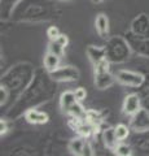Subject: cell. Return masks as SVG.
I'll list each match as a JSON object with an SVG mask.
<instances>
[{"instance_id":"obj_1","label":"cell","mask_w":149,"mask_h":156,"mask_svg":"<svg viewBox=\"0 0 149 156\" xmlns=\"http://www.w3.org/2000/svg\"><path fill=\"white\" fill-rule=\"evenodd\" d=\"M42 70L35 72V77L29 87L20 95L17 99V103L12 107V112L14 111H27L29 108H32L36 104H40L43 101L48 100L52 94L55 92V87L51 85L48 80H44Z\"/></svg>"},{"instance_id":"obj_2","label":"cell","mask_w":149,"mask_h":156,"mask_svg":"<svg viewBox=\"0 0 149 156\" xmlns=\"http://www.w3.org/2000/svg\"><path fill=\"white\" fill-rule=\"evenodd\" d=\"M35 72L34 66L29 62H18L2 76L0 85L7 87L11 98L13 96V99H18L34 80Z\"/></svg>"},{"instance_id":"obj_3","label":"cell","mask_w":149,"mask_h":156,"mask_svg":"<svg viewBox=\"0 0 149 156\" xmlns=\"http://www.w3.org/2000/svg\"><path fill=\"white\" fill-rule=\"evenodd\" d=\"M107 51V58L112 64H121L127 61L132 53L127 39L124 37H112L104 46Z\"/></svg>"},{"instance_id":"obj_4","label":"cell","mask_w":149,"mask_h":156,"mask_svg":"<svg viewBox=\"0 0 149 156\" xmlns=\"http://www.w3.org/2000/svg\"><path fill=\"white\" fill-rule=\"evenodd\" d=\"M124 38L127 39L128 44L131 47L134 53H136L137 56L149 58V38L136 35V34H134L131 30L126 34Z\"/></svg>"},{"instance_id":"obj_5","label":"cell","mask_w":149,"mask_h":156,"mask_svg":"<svg viewBox=\"0 0 149 156\" xmlns=\"http://www.w3.org/2000/svg\"><path fill=\"white\" fill-rule=\"evenodd\" d=\"M53 82H75L79 80L80 73L73 65H64L59 66L55 72L49 73Z\"/></svg>"},{"instance_id":"obj_6","label":"cell","mask_w":149,"mask_h":156,"mask_svg":"<svg viewBox=\"0 0 149 156\" xmlns=\"http://www.w3.org/2000/svg\"><path fill=\"white\" fill-rule=\"evenodd\" d=\"M114 76H115V80L119 83L128 87H140L144 83V76L137 72L122 69V70H118Z\"/></svg>"},{"instance_id":"obj_7","label":"cell","mask_w":149,"mask_h":156,"mask_svg":"<svg viewBox=\"0 0 149 156\" xmlns=\"http://www.w3.org/2000/svg\"><path fill=\"white\" fill-rule=\"evenodd\" d=\"M130 128H131L135 133H144V131H149V112L147 109H140L131 116V122H130Z\"/></svg>"},{"instance_id":"obj_8","label":"cell","mask_w":149,"mask_h":156,"mask_svg":"<svg viewBox=\"0 0 149 156\" xmlns=\"http://www.w3.org/2000/svg\"><path fill=\"white\" fill-rule=\"evenodd\" d=\"M134 34L140 35L144 38H149V16L145 13L139 14L135 17L131 22V29H130Z\"/></svg>"},{"instance_id":"obj_9","label":"cell","mask_w":149,"mask_h":156,"mask_svg":"<svg viewBox=\"0 0 149 156\" xmlns=\"http://www.w3.org/2000/svg\"><path fill=\"white\" fill-rule=\"evenodd\" d=\"M141 109V100L137 94H128L123 100L122 111L124 115L127 116H134Z\"/></svg>"},{"instance_id":"obj_10","label":"cell","mask_w":149,"mask_h":156,"mask_svg":"<svg viewBox=\"0 0 149 156\" xmlns=\"http://www.w3.org/2000/svg\"><path fill=\"white\" fill-rule=\"evenodd\" d=\"M115 76L110 70H95V86L99 90H107L114 83Z\"/></svg>"},{"instance_id":"obj_11","label":"cell","mask_w":149,"mask_h":156,"mask_svg":"<svg viewBox=\"0 0 149 156\" xmlns=\"http://www.w3.org/2000/svg\"><path fill=\"white\" fill-rule=\"evenodd\" d=\"M25 120L29 124L43 125V124L48 122L49 116H48V113H46V112L39 111V109H36L35 107H32V108H29L27 111H25Z\"/></svg>"},{"instance_id":"obj_12","label":"cell","mask_w":149,"mask_h":156,"mask_svg":"<svg viewBox=\"0 0 149 156\" xmlns=\"http://www.w3.org/2000/svg\"><path fill=\"white\" fill-rule=\"evenodd\" d=\"M87 56H88V60L91 61V64L96 65L107 58V51H105V47L90 46L87 48Z\"/></svg>"},{"instance_id":"obj_13","label":"cell","mask_w":149,"mask_h":156,"mask_svg":"<svg viewBox=\"0 0 149 156\" xmlns=\"http://www.w3.org/2000/svg\"><path fill=\"white\" fill-rule=\"evenodd\" d=\"M95 27H96V31L99 33L100 37L103 38H107L109 35V18L107 14L104 13H100L96 16V20H95Z\"/></svg>"},{"instance_id":"obj_14","label":"cell","mask_w":149,"mask_h":156,"mask_svg":"<svg viewBox=\"0 0 149 156\" xmlns=\"http://www.w3.org/2000/svg\"><path fill=\"white\" fill-rule=\"evenodd\" d=\"M101 138H103V142L105 144V147L114 151L115 147L118 146L119 140L117 138V135H115V130L114 128H107L103 130V134H101Z\"/></svg>"},{"instance_id":"obj_15","label":"cell","mask_w":149,"mask_h":156,"mask_svg":"<svg viewBox=\"0 0 149 156\" xmlns=\"http://www.w3.org/2000/svg\"><path fill=\"white\" fill-rule=\"evenodd\" d=\"M22 0H0V16L2 20H8L12 17V13Z\"/></svg>"},{"instance_id":"obj_16","label":"cell","mask_w":149,"mask_h":156,"mask_svg":"<svg viewBox=\"0 0 149 156\" xmlns=\"http://www.w3.org/2000/svg\"><path fill=\"white\" fill-rule=\"evenodd\" d=\"M76 98L74 91H65L62 92L61 96H60V107H61V111L64 113H69L70 108L76 103Z\"/></svg>"},{"instance_id":"obj_17","label":"cell","mask_w":149,"mask_h":156,"mask_svg":"<svg viewBox=\"0 0 149 156\" xmlns=\"http://www.w3.org/2000/svg\"><path fill=\"white\" fill-rule=\"evenodd\" d=\"M87 143V138L84 136H75L69 142V150L71 151L73 155L76 156H83L84 154V146Z\"/></svg>"},{"instance_id":"obj_18","label":"cell","mask_w":149,"mask_h":156,"mask_svg":"<svg viewBox=\"0 0 149 156\" xmlns=\"http://www.w3.org/2000/svg\"><path fill=\"white\" fill-rule=\"evenodd\" d=\"M60 62H61V57L55 55V53H51V52H47L46 56H44V60H43V64H44V70L47 73H52L55 72L57 68L60 66Z\"/></svg>"},{"instance_id":"obj_19","label":"cell","mask_w":149,"mask_h":156,"mask_svg":"<svg viewBox=\"0 0 149 156\" xmlns=\"http://www.w3.org/2000/svg\"><path fill=\"white\" fill-rule=\"evenodd\" d=\"M68 115H70L74 120H84V117H86V115H87V112L84 111L83 105L80 104V101H76V103L70 108Z\"/></svg>"},{"instance_id":"obj_20","label":"cell","mask_w":149,"mask_h":156,"mask_svg":"<svg viewBox=\"0 0 149 156\" xmlns=\"http://www.w3.org/2000/svg\"><path fill=\"white\" fill-rule=\"evenodd\" d=\"M130 126L127 125H124V124H118L117 126L114 128L115 130V135H117V138L119 142H123L124 139H127L128 138V135H130Z\"/></svg>"},{"instance_id":"obj_21","label":"cell","mask_w":149,"mask_h":156,"mask_svg":"<svg viewBox=\"0 0 149 156\" xmlns=\"http://www.w3.org/2000/svg\"><path fill=\"white\" fill-rule=\"evenodd\" d=\"M48 52L55 53V55L62 57L65 55V47L62 44H60V43L55 39V41H51L49 44H48Z\"/></svg>"},{"instance_id":"obj_22","label":"cell","mask_w":149,"mask_h":156,"mask_svg":"<svg viewBox=\"0 0 149 156\" xmlns=\"http://www.w3.org/2000/svg\"><path fill=\"white\" fill-rule=\"evenodd\" d=\"M114 154L118 155V156H130V155H132V148L130 147L127 143L119 142L118 146L114 150Z\"/></svg>"},{"instance_id":"obj_23","label":"cell","mask_w":149,"mask_h":156,"mask_svg":"<svg viewBox=\"0 0 149 156\" xmlns=\"http://www.w3.org/2000/svg\"><path fill=\"white\" fill-rule=\"evenodd\" d=\"M8 99H11V94H9L8 89L5 86L0 85V104H2V107L7 103Z\"/></svg>"},{"instance_id":"obj_24","label":"cell","mask_w":149,"mask_h":156,"mask_svg":"<svg viewBox=\"0 0 149 156\" xmlns=\"http://www.w3.org/2000/svg\"><path fill=\"white\" fill-rule=\"evenodd\" d=\"M60 34H61L60 30L56 26H49V27H48V30H47V37L49 38L51 41H55V39H57Z\"/></svg>"},{"instance_id":"obj_25","label":"cell","mask_w":149,"mask_h":156,"mask_svg":"<svg viewBox=\"0 0 149 156\" xmlns=\"http://www.w3.org/2000/svg\"><path fill=\"white\" fill-rule=\"evenodd\" d=\"M74 94H75L76 100L82 101V100L86 99V96H87V91H86V89H83V87H78V89H75Z\"/></svg>"},{"instance_id":"obj_26","label":"cell","mask_w":149,"mask_h":156,"mask_svg":"<svg viewBox=\"0 0 149 156\" xmlns=\"http://www.w3.org/2000/svg\"><path fill=\"white\" fill-rule=\"evenodd\" d=\"M8 130H9V125H8V121L7 120H3L0 121V134L4 135V134H7L8 133Z\"/></svg>"},{"instance_id":"obj_27","label":"cell","mask_w":149,"mask_h":156,"mask_svg":"<svg viewBox=\"0 0 149 156\" xmlns=\"http://www.w3.org/2000/svg\"><path fill=\"white\" fill-rule=\"evenodd\" d=\"M56 41L59 42L60 44H62V46H64V47H66V46L69 44V38H68V35H65V34H60V35H59V38H57Z\"/></svg>"},{"instance_id":"obj_28","label":"cell","mask_w":149,"mask_h":156,"mask_svg":"<svg viewBox=\"0 0 149 156\" xmlns=\"http://www.w3.org/2000/svg\"><path fill=\"white\" fill-rule=\"evenodd\" d=\"M92 155H95L93 148H92V146H91V143L87 140V143H86V146H84V154H83V156H92Z\"/></svg>"},{"instance_id":"obj_29","label":"cell","mask_w":149,"mask_h":156,"mask_svg":"<svg viewBox=\"0 0 149 156\" xmlns=\"http://www.w3.org/2000/svg\"><path fill=\"white\" fill-rule=\"evenodd\" d=\"M92 2H93V3H96V4H100V3H103L104 0H92Z\"/></svg>"}]
</instances>
